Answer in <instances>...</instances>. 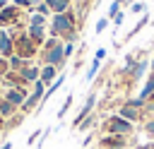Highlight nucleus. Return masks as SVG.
Segmentation results:
<instances>
[{"mask_svg":"<svg viewBox=\"0 0 154 149\" xmlns=\"http://www.w3.org/2000/svg\"><path fill=\"white\" fill-rule=\"evenodd\" d=\"M41 34H43L41 26H31V36H34V38H41Z\"/></svg>","mask_w":154,"mask_h":149,"instance_id":"obj_25","label":"nucleus"},{"mask_svg":"<svg viewBox=\"0 0 154 149\" xmlns=\"http://www.w3.org/2000/svg\"><path fill=\"white\" fill-rule=\"evenodd\" d=\"M118 12H120V2H116V0H113V5H111V10H108V14H111V17H116Z\"/></svg>","mask_w":154,"mask_h":149,"instance_id":"obj_19","label":"nucleus"},{"mask_svg":"<svg viewBox=\"0 0 154 149\" xmlns=\"http://www.w3.org/2000/svg\"><path fill=\"white\" fill-rule=\"evenodd\" d=\"M12 17V10H2V14H0V22H7Z\"/></svg>","mask_w":154,"mask_h":149,"instance_id":"obj_24","label":"nucleus"},{"mask_svg":"<svg viewBox=\"0 0 154 149\" xmlns=\"http://www.w3.org/2000/svg\"><path fill=\"white\" fill-rule=\"evenodd\" d=\"M113 19H116V24H123V12H118V14L113 17Z\"/></svg>","mask_w":154,"mask_h":149,"instance_id":"obj_27","label":"nucleus"},{"mask_svg":"<svg viewBox=\"0 0 154 149\" xmlns=\"http://www.w3.org/2000/svg\"><path fill=\"white\" fill-rule=\"evenodd\" d=\"M103 55H106V50H103V48H99V50H96V60H101Z\"/></svg>","mask_w":154,"mask_h":149,"instance_id":"obj_28","label":"nucleus"},{"mask_svg":"<svg viewBox=\"0 0 154 149\" xmlns=\"http://www.w3.org/2000/svg\"><path fill=\"white\" fill-rule=\"evenodd\" d=\"M10 111H12V103H10V101H7V103H0V113H5V115H7Z\"/></svg>","mask_w":154,"mask_h":149,"instance_id":"obj_23","label":"nucleus"},{"mask_svg":"<svg viewBox=\"0 0 154 149\" xmlns=\"http://www.w3.org/2000/svg\"><path fill=\"white\" fill-rule=\"evenodd\" d=\"M60 84H63V77H58V79H55V82H53V87H51V89H48V94H46V99H48V96H51V94H53V91H55V89H58V87H60Z\"/></svg>","mask_w":154,"mask_h":149,"instance_id":"obj_21","label":"nucleus"},{"mask_svg":"<svg viewBox=\"0 0 154 149\" xmlns=\"http://www.w3.org/2000/svg\"><path fill=\"white\" fill-rule=\"evenodd\" d=\"M144 132H147V135H149V137H154V118H152V120H147V123H144Z\"/></svg>","mask_w":154,"mask_h":149,"instance_id":"obj_18","label":"nucleus"},{"mask_svg":"<svg viewBox=\"0 0 154 149\" xmlns=\"http://www.w3.org/2000/svg\"><path fill=\"white\" fill-rule=\"evenodd\" d=\"M53 31L55 34H67L70 38H72V17L70 14H55V19H53Z\"/></svg>","mask_w":154,"mask_h":149,"instance_id":"obj_2","label":"nucleus"},{"mask_svg":"<svg viewBox=\"0 0 154 149\" xmlns=\"http://www.w3.org/2000/svg\"><path fill=\"white\" fill-rule=\"evenodd\" d=\"M53 77H55V67H53V65L43 67V72H41V82H51Z\"/></svg>","mask_w":154,"mask_h":149,"instance_id":"obj_11","label":"nucleus"},{"mask_svg":"<svg viewBox=\"0 0 154 149\" xmlns=\"http://www.w3.org/2000/svg\"><path fill=\"white\" fill-rule=\"evenodd\" d=\"M0 50H2V53L10 50V38H7V36H0Z\"/></svg>","mask_w":154,"mask_h":149,"instance_id":"obj_17","label":"nucleus"},{"mask_svg":"<svg viewBox=\"0 0 154 149\" xmlns=\"http://www.w3.org/2000/svg\"><path fill=\"white\" fill-rule=\"evenodd\" d=\"M7 101L10 103H24V94L22 91H10L7 94Z\"/></svg>","mask_w":154,"mask_h":149,"instance_id":"obj_12","label":"nucleus"},{"mask_svg":"<svg viewBox=\"0 0 154 149\" xmlns=\"http://www.w3.org/2000/svg\"><path fill=\"white\" fill-rule=\"evenodd\" d=\"M152 67H154V60H152Z\"/></svg>","mask_w":154,"mask_h":149,"instance_id":"obj_35","label":"nucleus"},{"mask_svg":"<svg viewBox=\"0 0 154 149\" xmlns=\"http://www.w3.org/2000/svg\"><path fill=\"white\" fill-rule=\"evenodd\" d=\"M36 77H38V70H34V67L24 70V79H36Z\"/></svg>","mask_w":154,"mask_h":149,"instance_id":"obj_15","label":"nucleus"},{"mask_svg":"<svg viewBox=\"0 0 154 149\" xmlns=\"http://www.w3.org/2000/svg\"><path fill=\"white\" fill-rule=\"evenodd\" d=\"M144 70H147V62H137V65L132 67V79H140Z\"/></svg>","mask_w":154,"mask_h":149,"instance_id":"obj_13","label":"nucleus"},{"mask_svg":"<svg viewBox=\"0 0 154 149\" xmlns=\"http://www.w3.org/2000/svg\"><path fill=\"white\" fill-rule=\"evenodd\" d=\"M147 22H149V14H144V17H142V19L135 24V29H130V31H128V38H132L137 31H142V26H147Z\"/></svg>","mask_w":154,"mask_h":149,"instance_id":"obj_10","label":"nucleus"},{"mask_svg":"<svg viewBox=\"0 0 154 149\" xmlns=\"http://www.w3.org/2000/svg\"><path fill=\"white\" fill-rule=\"evenodd\" d=\"M103 144L111 147V149H123V147H125V137H120V135H116V137H103Z\"/></svg>","mask_w":154,"mask_h":149,"instance_id":"obj_7","label":"nucleus"},{"mask_svg":"<svg viewBox=\"0 0 154 149\" xmlns=\"http://www.w3.org/2000/svg\"><path fill=\"white\" fill-rule=\"evenodd\" d=\"M132 123L130 120H125V118H120V115H113V118H108V123H106V130L111 132V135H120V137H125V135H130L132 132Z\"/></svg>","mask_w":154,"mask_h":149,"instance_id":"obj_1","label":"nucleus"},{"mask_svg":"<svg viewBox=\"0 0 154 149\" xmlns=\"http://www.w3.org/2000/svg\"><path fill=\"white\" fill-rule=\"evenodd\" d=\"M149 101H152V103H154V94H152V96H149Z\"/></svg>","mask_w":154,"mask_h":149,"instance_id":"obj_31","label":"nucleus"},{"mask_svg":"<svg viewBox=\"0 0 154 149\" xmlns=\"http://www.w3.org/2000/svg\"><path fill=\"white\" fill-rule=\"evenodd\" d=\"M125 2H132V5H135V0H125Z\"/></svg>","mask_w":154,"mask_h":149,"instance_id":"obj_33","label":"nucleus"},{"mask_svg":"<svg viewBox=\"0 0 154 149\" xmlns=\"http://www.w3.org/2000/svg\"><path fill=\"white\" fill-rule=\"evenodd\" d=\"M154 94V72H152V77L147 79V84L142 87V91H140V99L142 101H149V96Z\"/></svg>","mask_w":154,"mask_h":149,"instance_id":"obj_8","label":"nucleus"},{"mask_svg":"<svg viewBox=\"0 0 154 149\" xmlns=\"http://www.w3.org/2000/svg\"><path fill=\"white\" fill-rule=\"evenodd\" d=\"M130 10H132V12H144V5H142V2H135Z\"/></svg>","mask_w":154,"mask_h":149,"instance_id":"obj_26","label":"nucleus"},{"mask_svg":"<svg viewBox=\"0 0 154 149\" xmlns=\"http://www.w3.org/2000/svg\"><path fill=\"white\" fill-rule=\"evenodd\" d=\"M43 24V14H36L34 19H31V26H41Z\"/></svg>","mask_w":154,"mask_h":149,"instance_id":"obj_22","label":"nucleus"},{"mask_svg":"<svg viewBox=\"0 0 154 149\" xmlns=\"http://www.w3.org/2000/svg\"><path fill=\"white\" fill-rule=\"evenodd\" d=\"M43 96V82H36V89H34V94L29 96V101H24V108L29 111V108H34L36 106V101Z\"/></svg>","mask_w":154,"mask_h":149,"instance_id":"obj_6","label":"nucleus"},{"mask_svg":"<svg viewBox=\"0 0 154 149\" xmlns=\"http://www.w3.org/2000/svg\"><path fill=\"white\" fill-rule=\"evenodd\" d=\"M2 5H5V0H0V7H2Z\"/></svg>","mask_w":154,"mask_h":149,"instance_id":"obj_32","label":"nucleus"},{"mask_svg":"<svg viewBox=\"0 0 154 149\" xmlns=\"http://www.w3.org/2000/svg\"><path fill=\"white\" fill-rule=\"evenodd\" d=\"M116 2H125V0H116Z\"/></svg>","mask_w":154,"mask_h":149,"instance_id":"obj_34","label":"nucleus"},{"mask_svg":"<svg viewBox=\"0 0 154 149\" xmlns=\"http://www.w3.org/2000/svg\"><path fill=\"white\" fill-rule=\"evenodd\" d=\"M17 5H29V0H14Z\"/></svg>","mask_w":154,"mask_h":149,"instance_id":"obj_30","label":"nucleus"},{"mask_svg":"<svg viewBox=\"0 0 154 149\" xmlns=\"http://www.w3.org/2000/svg\"><path fill=\"white\" fill-rule=\"evenodd\" d=\"M137 149H154V144H142V147H137Z\"/></svg>","mask_w":154,"mask_h":149,"instance_id":"obj_29","label":"nucleus"},{"mask_svg":"<svg viewBox=\"0 0 154 149\" xmlns=\"http://www.w3.org/2000/svg\"><path fill=\"white\" fill-rule=\"evenodd\" d=\"M99 65H101V60H96V58H94V62H91V67H89V72H87V79H91V77L96 74V70H99Z\"/></svg>","mask_w":154,"mask_h":149,"instance_id":"obj_14","label":"nucleus"},{"mask_svg":"<svg viewBox=\"0 0 154 149\" xmlns=\"http://www.w3.org/2000/svg\"><path fill=\"white\" fill-rule=\"evenodd\" d=\"M67 2H70V0H46V5H48L51 10H55L58 14H63V12L67 10Z\"/></svg>","mask_w":154,"mask_h":149,"instance_id":"obj_9","label":"nucleus"},{"mask_svg":"<svg viewBox=\"0 0 154 149\" xmlns=\"http://www.w3.org/2000/svg\"><path fill=\"white\" fill-rule=\"evenodd\" d=\"M94 103H96V94H89V99H87V103L82 106V111H79V115H77V118H75V123H72L75 127H77V125H79V123H82V120H84V118L89 115V111L94 108Z\"/></svg>","mask_w":154,"mask_h":149,"instance_id":"obj_4","label":"nucleus"},{"mask_svg":"<svg viewBox=\"0 0 154 149\" xmlns=\"http://www.w3.org/2000/svg\"><path fill=\"white\" fill-rule=\"evenodd\" d=\"M106 26H108V19H99V22H96V34H101Z\"/></svg>","mask_w":154,"mask_h":149,"instance_id":"obj_20","label":"nucleus"},{"mask_svg":"<svg viewBox=\"0 0 154 149\" xmlns=\"http://www.w3.org/2000/svg\"><path fill=\"white\" fill-rule=\"evenodd\" d=\"M63 58H65V48L63 46H58L55 41H48V53H46V60H48V65H60L63 62Z\"/></svg>","mask_w":154,"mask_h":149,"instance_id":"obj_3","label":"nucleus"},{"mask_svg":"<svg viewBox=\"0 0 154 149\" xmlns=\"http://www.w3.org/2000/svg\"><path fill=\"white\" fill-rule=\"evenodd\" d=\"M120 118H125V120H130V123H137L140 120V108H135V106H130V103H125L123 108H120V113H118Z\"/></svg>","mask_w":154,"mask_h":149,"instance_id":"obj_5","label":"nucleus"},{"mask_svg":"<svg viewBox=\"0 0 154 149\" xmlns=\"http://www.w3.org/2000/svg\"><path fill=\"white\" fill-rule=\"evenodd\" d=\"M70 103H72V96H67V99H65V103H63V108H60V113H58V118H63V115L67 113V108H70Z\"/></svg>","mask_w":154,"mask_h":149,"instance_id":"obj_16","label":"nucleus"}]
</instances>
